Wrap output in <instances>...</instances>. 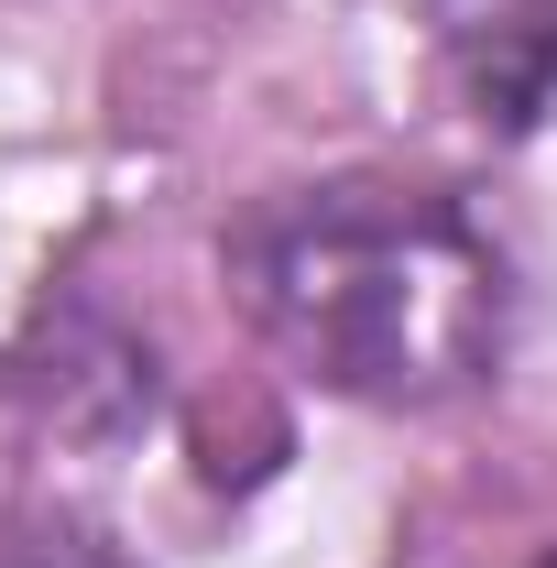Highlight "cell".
Masks as SVG:
<instances>
[{
	"mask_svg": "<svg viewBox=\"0 0 557 568\" xmlns=\"http://www.w3.org/2000/svg\"><path fill=\"white\" fill-rule=\"evenodd\" d=\"M230 284L295 372L361 405H437L503 351V263L448 197L295 186L230 230Z\"/></svg>",
	"mask_w": 557,
	"mask_h": 568,
	"instance_id": "obj_1",
	"label": "cell"
},
{
	"mask_svg": "<svg viewBox=\"0 0 557 568\" xmlns=\"http://www.w3.org/2000/svg\"><path fill=\"white\" fill-rule=\"evenodd\" d=\"M547 568H557V558H547Z\"/></svg>",
	"mask_w": 557,
	"mask_h": 568,
	"instance_id": "obj_2",
	"label": "cell"
}]
</instances>
